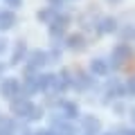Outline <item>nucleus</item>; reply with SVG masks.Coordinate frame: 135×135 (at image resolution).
<instances>
[{"mask_svg":"<svg viewBox=\"0 0 135 135\" xmlns=\"http://www.w3.org/2000/svg\"><path fill=\"white\" fill-rule=\"evenodd\" d=\"M124 135H135V133H133V131H126V133H124Z\"/></svg>","mask_w":135,"mask_h":135,"instance_id":"f257e3e1","label":"nucleus"},{"mask_svg":"<svg viewBox=\"0 0 135 135\" xmlns=\"http://www.w3.org/2000/svg\"><path fill=\"white\" fill-rule=\"evenodd\" d=\"M131 90H133V92H135V86H133V88H131Z\"/></svg>","mask_w":135,"mask_h":135,"instance_id":"f03ea898","label":"nucleus"}]
</instances>
